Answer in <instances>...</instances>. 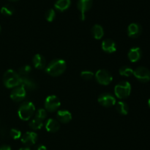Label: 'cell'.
<instances>
[{
    "mask_svg": "<svg viewBox=\"0 0 150 150\" xmlns=\"http://www.w3.org/2000/svg\"><path fill=\"white\" fill-rule=\"evenodd\" d=\"M71 4L70 0H57L54 4V7L60 12L67 10Z\"/></svg>",
    "mask_w": 150,
    "mask_h": 150,
    "instance_id": "cell-19",
    "label": "cell"
},
{
    "mask_svg": "<svg viewBox=\"0 0 150 150\" xmlns=\"http://www.w3.org/2000/svg\"><path fill=\"white\" fill-rule=\"evenodd\" d=\"M15 9L10 4H5L1 8V13L3 16H10L14 13Z\"/></svg>",
    "mask_w": 150,
    "mask_h": 150,
    "instance_id": "cell-22",
    "label": "cell"
},
{
    "mask_svg": "<svg viewBox=\"0 0 150 150\" xmlns=\"http://www.w3.org/2000/svg\"><path fill=\"white\" fill-rule=\"evenodd\" d=\"M46 116L47 113L46 110H45V109H39V110L36 112V113H35V119H39V120L42 121H43L44 119L46 118Z\"/></svg>",
    "mask_w": 150,
    "mask_h": 150,
    "instance_id": "cell-26",
    "label": "cell"
},
{
    "mask_svg": "<svg viewBox=\"0 0 150 150\" xmlns=\"http://www.w3.org/2000/svg\"><path fill=\"white\" fill-rule=\"evenodd\" d=\"M35 111V107L31 101L22 103L18 110V115L23 121H28L32 118Z\"/></svg>",
    "mask_w": 150,
    "mask_h": 150,
    "instance_id": "cell-3",
    "label": "cell"
},
{
    "mask_svg": "<svg viewBox=\"0 0 150 150\" xmlns=\"http://www.w3.org/2000/svg\"><path fill=\"white\" fill-rule=\"evenodd\" d=\"M26 96V90L21 85L13 88L10 94V98L15 102H20L25 99Z\"/></svg>",
    "mask_w": 150,
    "mask_h": 150,
    "instance_id": "cell-8",
    "label": "cell"
},
{
    "mask_svg": "<svg viewBox=\"0 0 150 150\" xmlns=\"http://www.w3.org/2000/svg\"><path fill=\"white\" fill-rule=\"evenodd\" d=\"M60 128V124L58 121L54 119H49L45 123V129L49 132H56L59 131Z\"/></svg>",
    "mask_w": 150,
    "mask_h": 150,
    "instance_id": "cell-18",
    "label": "cell"
},
{
    "mask_svg": "<svg viewBox=\"0 0 150 150\" xmlns=\"http://www.w3.org/2000/svg\"><path fill=\"white\" fill-rule=\"evenodd\" d=\"M18 150H30V149L28 148V147H23V148L19 149Z\"/></svg>",
    "mask_w": 150,
    "mask_h": 150,
    "instance_id": "cell-32",
    "label": "cell"
},
{
    "mask_svg": "<svg viewBox=\"0 0 150 150\" xmlns=\"http://www.w3.org/2000/svg\"><path fill=\"white\" fill-rule=\"evenodd\" d=\"M66 62L62 59H54L48 63L45 68V72L52 76H58L62 74L66 70Z\"/></svg>",
    "mask_w": 150,
    "mask_h": 150,
    "instance_id": "cell-1",
    "label": "cell"
},
{
    "mask_svg": "<svg viewBox=\"0 0 150 150\" xmlns=\"http://www.w3.org/2000/svg\"><path fill=\"white\" fill-rule=\"evenodd\" d=\"M57 117L59 121L64 124L69 123L72 120L71 113L67 110H59L57 113Z\"/></svg>",
    "mask_w": 150,
    "mask_h": 150,
    "instance_id": "cell-16",
    "label": "cell"
},
{
    "mask_svg": "<svg viewBox=\"0 0 150 150\" xmlns=\"http://www.w3.org/2000/svg\"><path fill=\"white\" fill-rule=\"evenodd\" d=\"M29 126L34 130L40 129L43 126V122L38 119H34L29 123Z\"/></svg>",
    "mask_w": 150,
    "mask_h": 150,
    "instance_id": "cell-23",
    "label": "cell"
},
{
    "mask_svg": "<svg viewBox=\"0 0 150 150\" xmlns=\"http://www.w3.org/2000/svg\"><path fill=\"white\" fill-rule=\"evenodd\" d=\"M21 76V84L20 85L23 86L25 89L34 91L38 88V85L36 82L28 76Z\"/></svg>",
    "mask_w": 150,
    "mask_h": 150,
    "instance_id": "cell-12",
    "label": "cell"
},
{
    "mask_svg": "<svg viewBox=\"0 0 150 150\" xmlns=\"http://www.w3.org/2000/svg\"><path fill=\"white\" fill-rule=\"evenodd\" d=\"M56 17V12L53 9H50L45 13V19L48 21L51 22L54 20Z\"/></svg>",
    "mask_w": 150,
    "mask_h": 150,
    "instance_id": "cell-28",
    "label": "cell"
},
{
    "mask_svg": "<svg viewBox=\"0 0 150 150\" xmlns=\"http://www.w3.org/2000/svg\"><path fill=\"white\" fill-rule=\"evenodd\" d=\"M3 82L7 88H14L21 84V76L18 72L13 69H8L3 76Z\"/></svg>",
    "mask_w": 150,
    "mask_h": 150,
    "instance_id": "cell-2",
    "label": "cell"
},
{
    "mask_svg": "<svg viewBox=\"0 0 150 150\" xmlns=\"http://www.w3.org/2000/svg\"><path fill=\"white\" fill-rule=\"evenodd\" d=\"M34 66L37 69H43L46 66V60L45 57L40 54H36L32 59Z\"/></svg>",
    "mask_w": 150,
    "mask_h": 150,
    "instance_id": "cell-17",
    "label": "cell"
},
{
    "mask_svg": "<svg viewBox=\"0 0 150 150\" xmlns=\"http://www.w3.org/2000/svg\"><path fill=\"white\" fill-rule=\"evenodd\" d=\"M0 150H11V147L9 145H2L0 147Z\"/></svg>",
    "mask_w": 150,
    "mask_h": 150,
    "instance_id": "cell-30",
    "label": "cell"
},
{
    "mask_svg": "<svg viewBox=\"0 0 150 150\" xmlns=\"http://www.w3.org/2000/svg\"><path fill=\"white\" fill-rule=\"evenodd\" d=\"M116 108L118 113L122 115H127L128 113L129 107L127 104V103L125 101H119L116 104Z\"/></svg>",
    "mask_w": 150,
    "mask_h": 150,
    "instance_id": "cell-21",
    "label": "cell"
},
{
    "mask_svg": "<svg viewBox=\"0 0 150 150\" xmlns=\"http://www.w3.org/2000/svg\"><path fill=\"white\" fill-rule=\"evenodd\" d=\"M97 82L100 85H108L112 82L113 77L111 74L105 69H100L95 74Z\"/></svg>",
    "mask_w": 150,
    "mask_h": 150,
    "instance_id": "cell-5",
    "label": "cell"
},
{
    "mask_svg": "<svg viewBox=\"0 0 150 150\" xmlns=\"http://www.w3.org/2000/svg\"><path fill=\"white\" fill-rule=\"evenodd\" d=\"M8 1H19V0H8Z\"/></svg>",
    "mask_w": 150,
    "mask_h": 150,
    "instance_id": "cell-33",
    "label": "cell"
},
{
    "mask_svg": "<svg viewBox=\"0 0 150 150\" xmlns=\"http://www.w3.org/2000/svg\"><path fill=\"white\" fill-rule=\"evenodd\" d=\"M92 32L94 38L97 40L101 39L104 35L103 28L102 27V26L99 24L94 25L92 29Z\"/></svg>",
    "mask_w": 150,
    "mask_h": 150,
    "instance_id": "cell-20",
    "label": "cell"
},
{
    "mask_svg": "<svg viewBox=\"0 0 150 150\" xmlns=\"http://www.w3.org/2000/svg\"><path fill=\"white\" fill-rule=\"evenodd\" d=\"M92 4H93V1L92 0H79L77 2V7L78 10L80 12V19L81 20L84 21L86 19V12L89 11L92 7Z\"/></svg>",
    "mask_w": 150,
    "mask_h": 150,
    "instance_id": "cell-9",
    "label": "cell"
},
{
    "mask_svg": "<svg viewBox=\"0 0 150 150\" xmlns=\"http://www.w3.org/2000/svg\"><path fill=\"white\" fill-rule=\"evenodd\" d=\"M36 150H47V148L44 145H39Z\"/></svg>",
    "mask_w": 150,
    "mask_h": 150,
    "instance_id": "cell-31",
    "label": "cell"
},
{
    "mask_svg": "<svg viewBox=\"0 0 150 150\" xmlns=\"http://www.w3.org/2000/svg\"><path fill=\"white\" fill-rule=\"evenodd\" d=\"M127 56L130 62L135 63L139 61L142 56V49L139 47H133L129 50Z\"/></svg>",
    "mask_w": 150,
    "mask_h": 150,
    "instance_id": "cell-14",
    "label": "cell"
},
{
    "mask_svg": "<svg viewBox=\"0 0 150 150\" xmlns=\"http://www.w3.org/2000/svg\"><path fill=\"white\" fill-rule=\"evenodd\" d=\"M142 32V27L140 24L132 23L127 27V35L130 38H136L141 35Z\"/></svg>",
    "mask_w": 150,
    "mask_h": 150,
    "instance_id": "cell-13",
    "label": "cell"
},
{
    "mask_svg": "<svg viewBox=\"0 0 150 150\" xmlns=\"http://www.w3.org/2000/svg\"><path fill=\"white\" fill-rule=\"evenodd\" d=\"M133 75L139 81L142 82H147L150 80V71L147 68L140 66L133 71Z\"/></svg>",
    "mask_w": 150,
    "mask_h": 150,
    "instance_id": "cell-7",
    "label": "cell"
},
{
    "mask_svg": "<svg viewBox=\"0 0 150 150\" xmlns=\"http://www.w3.org/2000/svg\"><path fill=\"white\" fill-rule=\"evenodd\" d=\"M94 73L90 71H83L81 72V77L85 80H89L92 79L94 76Z\"/></svg>",
    "mask_w": 150,
    "mask_h": 150,
    "instance_id": "cell-27",
    "label": "cell"
},
{
    "mask_svg": "<svg viewBox=\"0 0 150 150\" xmlns=\"http://www.w3.org/2000/svg\"><path fill=\"white\" fill-rule=\"evenodd\" d=\"M10 136L13 138V139L16 140V139H18L21 137V132L19 129H16V128H13V129H10Z\"/></svg>",
    "mask_w": 150,
    "mask_h": 150,
    "instance_id": "cell-29",
    "label": "cell"
},
{
    "mask_svg": "<svg viewBox=\"0 0 150 150\" xmlns=\"http://www.w3.org/2000/svg\"><path fill=\"white\" fill-rule=\"evenodd\" d=\"M31 71H32L31 66H28V65H25V66H23L22 67L19 68L18 71V74L20 76H28L31 72Z\"/></svg>",
    "mask_w": 150,
    "mask_h": 150,
    "instance_id": "cell-25",
    "label": "cell"
},
{
    "mask_svg": "<svg viewBox=\"0 0 150 150\" xmlns=\"http://www.w3.org/2000/svg\"><path fill=\"white\" fill-rule=\"evenodd\" d=\"M131 92V85L127 81H122L117 84L114 88V93L117 98L125 99L130 96Z\"/></svg>",
    "mask_w": 150,
    "mask_h": 150,
    "instance_id": "cell-4",
    "label": "cell"
},
{
    "mask_svg": "<svg viewBox=\"0 0 150 150\" xmlns=\"http://www.w3.org/2000/svg\"><path fill=\"white\" fill-rule=\"evenodd\" d=\"M60 100L57 96L50 95L45 99V107L48 112H54L60 107Z\"/></svg>",
    "mask_w": 150,
    "mask_h": 150,
    "instance_id": "cell-6",
    "label": "cell"
},
{
    "mask_svg": "<svg viewBox=\"0 0 150 150\" xmlns=\"http://www.w3.org/2000/svg\"><path fill=\"white\" fill-rule=\"evenodd\" d=\"M119 72L120 74L123 76H130L133 74V70L129 66H122L120 68Z\"/></svg>",
    "mask_w": 150,
    "mask_h": 150,
    "instance_id": "cell-24",
    "label": "cell"
},
{
    "mask_svg": "<svg viewBox=\"0 0 150 150\" xmlns=\"http://www.w3.org/2000/svg\"><path fill=\"white\" fill-rule=\"evenodd\" d=\"M148 105H149V107H150V99H149V101H148Z\"/></svg>",
    "mask_w": 150,
    "mask_h": 150,
    "instance_id": "cell-34",
    "label": "cell"
},
{
    "mask_svg": "<svg viewBox=\"0 0 150 150\" xmlns=\"http://www.w3.org/2000/svg\"><path fill=\"white\" fill-rule=\"evenodd\" d=\"M37 141L38 135L34 132H26L21 137V142L27 147L35 144Z\"/></svg>",
    "mask_w": 150,
    "mask_h": 150,
    "instance_id": "cell-11",
    "label": "cell"
},
{
    "mask_svg": "<svg viewBox=\"0 0 150 150\" xmlns=\"http://www.w3.org/2000/svg\"><path fill=\"white\" fill-rule=\"evenodd\" d=\"M102 49L107 53H114L117 51L116 43L111 39L104 40L101 44Z\"/></svg>",
    "mask_w": 150,
    "mask_h": 150,
    "instance_id": "cell-15",
    "label": "cell"
},
{
    "mask_svg": "<svg viewBox=\"0 0 150 150\" xmlns=\"http://www.w3.org/2000/svg\"><path fill=\"white\" fill-rule=\"evenodd\" d=\"M98 101L100 105L105 107H110L115 105L116 99L112 94L108 93H104L100 94L98 99Z\"/></svg>",
    "mask_w": 150,
    "mask_h": 150,
    "instance_id": "cell-10",
    "label": "cell"
},
{
    "mask_svg": "<svg viewBox=\"0 0 150 150\" xmlns=\"http://www.w3.org/2000/svg\"><path fill=\"white\" fill-rule=\"evenodd\" d=\"M0 32H1V26H0Z\"/></svg>",
    "mask_w": 150,
    "mask_h": 150,
    "instance_id": "cell-35",
    "label": "cell"
}]
</instances>
